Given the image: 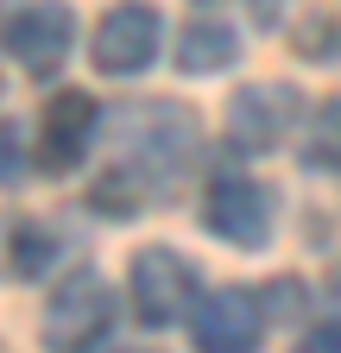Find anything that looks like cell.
Returning a JSON list of instances; mask_svg holds the SVG:
<instances>
[{
  "label": "cell",
  "mask_w": 341,
  "mask_h": 353,
  "mask_svg": "<svg viewBox=\"0 0 341 353\" xmlns=\"http://www.w3.org/2000/svg\"><path fill=\"white\" fill-rule=\"evenodd\" d=\"M304 347H316V353H329V347H341V316H329V322H316V328L304 334Z\"/></svg>",
  "instance_id": "obj_16"
},
{
  "label": "cell",
  "mask_w": 341,
  "mask_h": 353,
  "mask_svg": "<svg viewBox=\"0 0 341 353\" xmlns=\"http://www.w3.org/2000/svg\"><path fill=\"white\" fill-rule=\"evenodd\" d=\"M266 296H272V303H266L272 322H297V316H304V284H297V278H272Z\"/></svg>",
  "instance_id": "obj_13"
},
{
  "label": "cell",
  "mask_w": 341,
  "mask_h": 353,
  "mask_svg": "<svg viewBox=\"0 0 341 353\" xmlns=\"http://www.w3.org/2000/svg\"><path fill=\"white\" fill-rule=\"evenodd\" d=\"M108 328H114V290H108V278L101 272H70L51 290V303H45V347H57V353L95 347V341H108Z\"/></svg>",
  "instance_id": "obj_3"
},
{
  "label": "cell",
  "mask_w": 341,
  "mask_h": 353,
  "mask_svg": "<svg viewBox=\"0 0 341 353\" xmlns=\"http://www.w3.org/2000/svg\"><path fill=\"white\" fill-rule=\"evenodd\" d=\"M240 57V38H234V26H222V19H196V26H184V38H177V70L184 76H215V70H228Z\"/></svg>",
  "instance_id": "obj_10"
},
{
  "label": "cell",
  "mask_w": 341,
  "mask_h": 353,
  "mask_svg": "<svg viewBox=\"0 0 341 353\" xmlns=\"http://www.w3.org/2000/svg\"><path fill=\"white\" fill-rule=\"evenodd\" d=\"M190 334L208 353H240V347H253L266 334V303L253 290H215V296H202L190 309Z\"/></svg>",
  "instance_id": "obj_9"
},
{
  "label": "cell",
  "mask_w": 341,
  "mask_h": 353,
  "mask_svg": "<svg viewBox=\"0 0 341 353\" xmlns=\"http://www.w3.org/2000/svg\"><path fill=\"white\" fill-rule=\"evenodd\" d=\"M95 120H101L95 95H82V88L51 95L45 101V120H38V164H45L51 176L76 170L82 158H89V145H95Z\"/></svg>",
  "instance_id": "obj_8"
},
{
  "label": "cell",
  "mask_w": 341,
  "mask_h": 353,
  "mask_svg": "<svg viewBox=\"0 0 341 353\" xmlns=\"http://www.w3.org/2000/svg\"><path fill=\"white\" fill-rule=\"evenodd\" d=\"M57 259V234L38 221H0V272L7 278H38Z\"/></svg>",
  "instance_id": "obj_11"
},
{
  "label": "cell",
  "mask_w": 341,
  "mask_h": 353,
  "mask_svg": "<svg viewBox=\"0 0 341 353\" xmlns=\"http://www.w3.org/2000/svg\"><path fill=\"white\" fill-rule=\"evenodd\" d=\"M108 164L95 170L89 202L101 214H139L152 202H170L184 176L202 164V126L184 101H139L108 114Z\"/></svg>",
  "instance_id": "obj_1"
},
{
  "label": "cell",
  "mask_w": 341,
  "mask_h": 353,
  "mask_svg": "<svg viewBox=\"0 0 341 353\" xmlns=\"http://www.w3.org/2000/svg\"><path fill=\"white\" fill-rule=\"evenodd\" d=\"M304 101H297V88L284 82H246L240 95L228 101V145L234 152H272L284 145V132L297 126Z\"/></svg>",
  "instance_id": "obj_7"
},
{
  "label": "cell",
  "mask_w": 341,
  "mask_h": 353,
  "mask_svg": "<svg viewBox=\"0 0 341 353\" xmlns=\"http://www.w3.org/2000/svg\"><path fill=\"white\" fill-rule=\"evenodd\" d=\"M202 228L228 240V246H266L272 240V196L266 183H253V176H215L202 196Z\"/></svg>",
  "instance_id": "obj_6"
},
{
  "label": "cell",
  "mask_w": 341,
  "mask_h": 353,
  "mask_svg": "<svg viewBox=\"0 0 341 353\" xmlns=\"http://www.w3.org/2000/svg\"><path fill=\"white\" fill-rule=\"evenodd\" d=\"M297 51H304L310 63L335 57V51H341V26H335V19H316V26H304V32H297Z\"/></svg>",
  "instance_id": "obj_14"
},
{
  "label": "cell",
  "mask_w": 341,
  "mask_h": 353,
  "mask_svg": "<svg viewBox=\"0 0 341 353\" xmlns=\"http://www.w3.org/2000/svg\"><path fill=\"white\" fill-rule=\"evenodd\" d=\"M0 44L13 51V63L26 76H57L76 51V13L64 0H32V7H19L0 26Z\"/></svg>",
  "instance_id": "obj_4"
},
{
  "label": "cell",
  "mask_w": 341,
  "mask_h": 353,
  "mask_svg": "<svg viewBox=\"0 0 341 353\" xmlns=\"http://www.w3.org/2000/svg\"><path fill=\"white\" fill-rule=\"evenodd\" d=\"M304 164L310 170H341V95H329L310 126H304Z\"/></svg>",
  "instance_id": "obj_12"
},
{
  "label": "cell",
  "mask_w": 341,
  "mask_h": 353,
  "mask_svg": "<svg viewBox=\"0 0 341 353\" xmlns=\"http://www.w3.org/2000/svg\"><path fill=\"white\" fill-rule=\"evenodd\" d=\"M26 170V145H19V126L0 120V183H13V176Z\"/></svg>",
  "instance_id": "obj_15"
},
{
  "label": "cell",
  "mask_w": 341,
  "mask_h": 353,
  "mask_svg": "<svg viewBox=\"0 0 341 353\" xmlns=\"http://www.w3.org/2000/svg\"><path fill=\"white\" fill-rule=\"evenodd\" d=\"M158 44H164V19L158 7H146V0H126V7H114L101 26H95V44L89 57L101 76H139L158 63Z\"/></svg>",
  "instance_id": "obj_5"
},
{
  "label": "cell",
  "mask_w": 341,
  "mask_h": 353,
  "mask_svg": "<svg viewBox=\"0 0 341 353\" xmlns=\"http://www.w3.org/2000/svg\"><path fill=\"white\" fill-rule=\"evenodd\" d=\"M126 296H133V316L146 328H170V322H184L196 309V272H190L184 252L146 246L133 259V272H126Z\"/></svg>",
  "instance_id": "obj_2"
}]
</instances>
